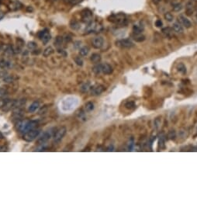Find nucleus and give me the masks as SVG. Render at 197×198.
Instances as JSON below:
<instances>
[{
    "mask_svg": "<svg viewBox=\"0 0 197 198\" xmlns=\"http://www.w3.org/2000/svg\"><path fill=\"white\" fill-rule=\"evenodd\" d=\"M15 110L13 112L12 116V121H14L16 123L17 121H21L23 117V111L21 108H18V109H14Z\"/></svg>",
    "mask_w": 197,
    "mask_h": 198,
    "instance_id": "f8f14e48",
    "label": "nucleus"
},
{
    "mask_svg": "<svg viewBox=\"0 0 197 198\" xmlns=\"http://www.w3.org/2000/svg\"><path fill=\"white\" fill-rule=\"evenodd\" d=\"M12 81V78L11 76H5L4 79V82H11Z\"/></svg>",
    "mask_w": 197,
    "mask_h": 198,
    "instance_id": "37998d69",
    "label": "nucleus"
},
{
    "mask_svg": "<svg viewBox=\"0 0 197 198\" xmlns=\"http://www.w3.org/2000/svg\"><path fill=\"white\" fill-rule=\"evenodd\" d=\"M196 20H197V12H196Z\"/></svg>",
    "mask_w": 197,
    "mask_h": 198,
    "instance_id": "49530a36",
    "label": "nucleus"
},
{
    "mask_svg": "<svg viewBox=\"0 0 197 198\" xmlns=\"http://www.w3.org/2000/svg\"><path fill=\"white\" fill-rule=\"evenodd\" d=\"M133 38L134 41H137V42H141V41H144L145 37L142 34H133Z\"/></svg>",
    "mask_w": 197,
    "mask_h": 198,
    "instance_id": "bb28decb",
    "label": "nucleus"
},
{
    "mask_svg": "<svg viewBox=\"0 0 197 198\" xmlns=\"http://www.w3.org/2000/svg\"><path fill=\"white\" fill-rule=\"evenodd\" d=\"M70 27L72 30H77L80 28V23L76 21V20H72L71 22Z\"/></svg>",
    "mask_w": 197,
    "mask_h": 198,
    "instance_id": "c756f323",
    "label": "nucleus"
},
{
    "mask_svg": "<svg viewBox=\"0 0 197 198\" xmlns=\"http://www.w3.org/2000/svg\"><path fill=\"white\" fill-rule=\"evenodd\" d=\"M75 61L78 66H82L83 65V60L82 58L79 57V56H77L76 58H75Z\"/></svg>",
    "mask_w": 197,
    "mask_h": 198,
    "instance_id": "c9c22d12",
    "label": "nucleus"
},
{
    "mask_svg": "<svg viewBox=\"0 0 197 198\" xmlns=\"http://www.w3.org/2000/svg\"><path fill=\"white\" fill-rule=\"evenodd\" d=\"M104 44V39L102 38V37L98 36L94 37L93 40V46L95 49H100L102 48V46Z\"/></svg>",
    "mask_w": 197,
    "mask_h": 198,
    "instance_id": "ddd939ff",
    "label": "nucleus"
},
{
    "mask_svg": "<svg viewBox=\"0 0 197 198\" xmlns=\"http://www.w3.org/2000/svg\"><path fill=\"white\" fill-rule=\"evenodd\" d=\"M38 37H39V38L41 40L42 42L44 44H47L49 41H51V35L50 34V33H49L47 30H44L43 31L40 32L39 34H38Z\"/></svg>",
    "mask_w": 197,
    "mask_h": 198,
    "instance_id": "1a4fd4ad",
    "label": "nucleus"
},
{
    "mask_svg": "<svg viewBox=\"0 0 197 198\" xmlns=\"http://www.w3.org/2000/svg\"><path fill=\"white\" fill-rule=\"evenodd\" d=\"M161 123V121L160 117H158V118H156L155 120H154V127H155L156 129H158V128H160Z\"/></svg>",
    "mask_w": 197,
    "mask_h": 198,
    "instance_id": "58836bf2",
    "label": "nucleus"
},
{
    "mask_svg": "<svg viewBox=\"0 0 197 198\" xmlns=\"http://www.w3.org/2000/svg\"><path fill=\"white\" fill-rule=\"evenodd\" d=\"M56 130H57L56 129L52 128V129H50L49 130L45 131V132H44L41 136H40V138L38 139L37 142L39 143L40 145H44V143H46L47 141L50 139V138L53 137L54 133L56 132Z\"/></svg>",
    "mask_w": 197,
    "mask_h": 198,
    "instance_id": "f03ea898",
    "label": "nucleus"
},
{
    "mask_svg": "<svg viewBox=\"0 0 197 198\" xmlns=\"http://www.w3.org/2000/svg\"><path fill=\"white\" fill-rule=\"evenodd\" d=\"M81 2H82V0H68V3H71V5H76Z\"/></svg>",
    "mask_w": 197,
    "mask_h": 198,
    "instance_id": "a19ab883",
    "label": "nucleus"
},
{
    "mask_svg": "<svg viewBox=\"0 0 197 198\" xmlns=\"http://www.w3.org/2000/svg\"><path fill=\"white\" fill-rule=\"evenodd\" d=\"M12 6L14 10H19V9H20V7L22 6V4H21L20 2H18V1H15V2H13Z\"/></svg>",
    "mask_w": 197,
    "mask_h": 198,
    "instance_id": "e433bc0d",
    "label": "nucleus"
},
{
    "mask_svg": "<svg viewBox=\"0 0 197 198\" xmlns=\"http://www.w3.org/2000/svg\"><path fill=\"white\" fill-rule=\"evenodd\" d=\"M9 92L4 88H0V99H5L8 97Z\"/></svg>",
    "mask_w": 197,
    "mask_h": 198,
    "instance_id": "c85d7f7f",
    "label": "nucleus"
},
{
    "mask_svg": "<svg viewBox=\"0 0 197 198\" xmlns=\"http://www.w3.org/2000/svg\"><path fill=\"white\" fill-rule=\"evenodd\" d=\"M125 107L128 110H133L136 107V105L133 101H128L125 103Z\"/></svg>",
    "mask_w": 197,
    "mask_h": 198,
    "instance_id": "7c9ffc66",
    "label": "nucleus"
},
{
    "mask_svg": "<svg viewBox=\"0 0 197 198\" xmlns=\"http://www.w3.org/2000/svg\"><path fill=\"white\" fill-rule=\"evenodd\" d=\"M168 137L170 138V139H175V132L174 131V130H172V131H170L169 132V134H168Z\"/></svg>",
    "mask_w": 197,
    "mask_h": 198,
    "instance_id": "79ce46f5",
    "label": "nucleus"
},
{
    "mask_svg": "<svg viewBox=\"0 0 197 198\" xmlns=\"http://www.w3.org/2000/svg\"><path fill=\"white\" fill-rule=\"evenodd\" d=\"M183 6L181 3H175V5H173L172 9L175 12H179V11L183 10Z\"/></svg>",
    "mask_w": 197,
    "mask_h": 198,
    "instance_id": "473e14b6",
    "label": "nucleus"
},
{
    "mask_svg": "<svg viewBox=\"0 0 197 198\" xmlns=\"http://www.w3.org/2000/svg\"><path fill=\"white\" fill-rule=\"evenodd\" d=\"M77 116H78V117L79 118V120H82V119H84V121H85V112L83 111V110H82L78 112V114H77Z\"/></svg>",
    "mask_w": 197,
    "mask_h": 198,
    "instance_id": "4c0bfd02",
    "label": "nucleus"
},
{
    "mask_svg": "<svg viewBox=\"0 0 197 198\" xmlns=\"http://www.w3.org/2000/svg\"><path fill=\"white\" fill-rule=\"evenodd\" d=\"M110 20L113 23H115L119 25H125L127 22V19L125 17V15L121 14V13L113 15L111 17V19H110Z\"/></svg>",
    "mask_w": 197,
    "mask_h": 198,
    "instance_id": "39448f33",
    "label": "nucleus"
},
{
    "mask_svg": "<svg viewBox=\"0 0 197 198\" xmlns=\"http://www.w3.org/2000/svg\"><path fill=\"white\" fill-rule=\"evenodd\" d=\"M102 72L105 75H110L113 73V68L111 65L108 63H103L102 64Z\"/></svg>",
    "mask_w": 197,
    "mask_h": 198,
    "instance_id": "4468645a",
    "label": "nucleus"
},
{
    "mask_svg": "<svg viewBox=\"0 0 197 198\" xmlns=\"http://www.w3.org/2000/svg\"><path fill=\"white\" fill-rule=\"evenodd\" d=\"M40 130L39 129H37V128H34V129H32V130L27 131L25 134H23V139H24L26 141H34L35 138L38 137V135H40Z\"/></svg>",
    "mask_w": 197,
    "mask_h": 198,
    "instance_id": "7ed1b4c3",
    "label": "nucleus"
},
{
    "mask_svg": "<svg viewBox=\"0 0 197 198\" xmlns=\"http://www.w3.org/2000/svg\"><path fill=\"white\" fill-rule=\"evenodd\" d=\"M178 23H180L182 26L185 27V28H190L192 27V23L189 21V19H188L187 17H185L184 15H179L178 17Z\"/></svg>",
    "mask_w": 197,
    "mask_h": 198,
    "instance_id": "9b49d317",
    "label": "nucleus"
},
{
    "mask_svg": "<svg viewBox=\"0 0 197 198\" xmlns=\"http://www.w3.org/2000/svg\"><path fill=\"white\" fill-rule=\"evenodd\" d=\"M177 70L178 72L183 75H185L186 72H187V70H186V67L185 65L183 64V63H179L178 65H177Z\"/></svg>",
    "mask_w": 197,
    "mask_h": 198,
    "instance_id": "412c9836",
    "label": "nucleus"
},
{
    "mask_svg": "<svg viewBox=\"0 0 197 198\" xmlns=\"http://www.w3.org/2000/svg\"><path fill=\"white\" fill-rule=\"evenodd\" d=\"M89 47H82V48H80V50H79V55H80L81 57H85V56H87L88 55H89Z\"/></svg>",
    "mask_w": 197,
    "mask_h": 198,
    "instance_id": "b1692460",
    "label": "nucleus"
},
{
    "mask_svg": "<svg viewBox=\"0 0 197 198\" xmlns=\"http://www.w3.org/2000/svg\"><path fill=\"white\" fill-rule=\"evenodd\" d=\"M40 107V103L39 102L37 101H35L33 103L30 105V106H29V109H28V110H29V112H30V113H34V112L37 111V110Z\"/></svg>",
    "mask_w": 197,
    "mask_h": 198,
    "instance_id": "aec40b11",
    "label": "nucleus"
},
{
    "mask_svg": "<svg viewBox=\"0 0 197 198\" xmlns=\"http://www.w3.org/2000/svg\"><path fill=\"white\" fill-rule=\"evenodd\" d=\"M3 135L0 132V139H3Z\"/></svg>",
    "mask_w": 197,
    "mask_h": 198,
    "instance_id": "a18cd8bd",
    "label": "nucleus"
},
{
    "mask_svg": "<svg viewBox=\"0 0 197 198\" xmlns=\"http://www.w3.org/2000/svg\"><path fill=\"white\" fill-rule=\"evenodd\" d=\"M155 26L157 27H161L163 26V23H162V21L161 19H158L155 22Z\"/></svg>",
    "mask_w": 197,
    "mask_h": 198,
    "instance_id": "ea45409f",
    "label": "nucleus"
},
{
    "mask_svg": "<svg viewBox=\"0 0 197 198\" xmlns=\"http://www.w3.org/2000/svg\"><path fill=\"white\" fill-rule=\"evenodd\" d=\"M37 122L34 121H25V120H21V121H17L16 123V129L17 131L20 133L25 134L27 131L34 129L37 128Z\"/></svg>",
    "mask_w": 197,
    "mask_h": 198,
    "instance_id": "f257e3e1",
    "label": "nucleus"
},
{
    "mask_svg": "<svg viewBox=\"0 0 197 198\" xmlns=\"http://www.w3.org/2000/svg\"><path fill=\"white\" fill-rule=\"evenodd\" d=\"M162 33L167 37H172L173 35V30L172 29H171L170 27H165V28H163L162 29Z\"/></svg>",
    "mask_w": 197,
    "mask_h": 198,
    "instance_id": "5701e85b",
    "label": "nucleus"
},
{
    "mask_svg": "<svg viewBox=\"0 0 197 198\" xmlns=\"http://www.w3.org/2000/svg\"><path fill=\"white\" fill-rule=\"evenodd\" d=\"M164 17H165V19L168 22H172L173 19H174V17H173V15L169 12H165V15H164Z\"/></svg>",
    "mask_w": 197,
    "mask_h": 198,
    "instance_id": "2f4dec72",
    "label": "nucleus"
},
{
    "mask_svg": "<svg viewBox=\"0 0 197 198\" xmlns=\"http://www.w3.org/2000/svg\"><path fill=\"white\" fill-rule=\"evenodd\" d=\"M63 40H64L63 37L57 36L55 40H54V46L57 47V48H60V47H61L62 43H63Z\"/></svg>",
    "mask_w": 197,
    "mask_h": 198,
    "instance_id": "4be33fe9",
    "label": "nucleus"
},
{
    "mask_svg": "<svg viewBox=\"0 0 197 198\" xmlns=\"http://www.w3.org/2000/svg\"><path fill=\"white\" fill-rule=\"evenodd\" d=\"M90 90L92 95H93V96H99V95L102 94V92H104L105 87L102 85L97 84L93 86V87H91Z\"/></svg>",
    "mask_w": 197,
    "mask_h": 198,
    "instance_id": "9d476101",
    "label": "nucleus"
},
{
    "mask_svg": "<svg viewBox=\"0 0 197 198\" xmlns=\"http://www.w3.org/2000/svg\"><path fill=\"white\" fill-rule=\"evenodd\" d=\"M54 52V50L53 48L51 46H49L44 50V51H43V55H44V57L47 58V57L51 56Z\"/></svg>",
    "mask_w": 197,
    "mask_h": 198,
    "instance_id": "6ab92c4d",
    "label": "nucleus"
},
{
    "mask_svg": "<svg viewBox=\"0 0 197 198\" xmlns=\"http://www.w3.org/2000/svg\"><path fill=\"white\" fill-rule=\"evenodd\" d=\"M90 60L93 63H94V64H98V63H100V61H101V55L97 53L93 54V55H91Z\"/></svg>",
    "mask_w": 197,
    "mask_h": 198,
    "instance_id": "a211bd4d",
    "label": "nucleus"
},
{
    "mask_svg": "<svg viewBox=\"0 0 197 198\" xmlns=\"http://www.w3.org/2000/svg\"><path fill=\"white\" fill-rule=\"evenodd\" d=\"M117 46L122 48H131L134 46V43H133V41L130 39H121L119 40L116 42Z\"/></svg>",
    "mask_w": 197,
    "mask_h": 198,
    "instance_id": "0eeeda50",
    "label": "nucleus"
},
{
    "mask_svg": "<svg viewBox=\"0 0 197 198\" xmlns=\"http://www.w3.org/2000/svg\"><path fill=\"white\" fill-rule=\"evenodd\" d=\"M143 30H144V26L141 23H137L134 25V27H133L134 34H142Z\"/></svg>",
    "mask_w": 197,
    "mask_h": 198,
    "instance_id": "dca6fc26",
    "label": "nucleus"
},
{
    "mask_svg": "<svg viewBox=\"0 0 197 198\" xmlns=\"http://www.w3.org/2000/svg\"><path fill=\"white\" fill-rule=\"evenodd\" d=\"M194 11V3L192 1H189L185 5V12L188 16H191Z\"/></svg>",
    "mask_w": 197,
    "mask_h": 198,
    "instance_id": "2eb2a0df",
    "label": "nucleus"
},
{
    "mask_svg": "<svg viewBox=\"0 0 197 198\" xmlns=\"http://www.w3.org/2000/svg\"><path fill=\"white\" fill-rule=\"evenodd\" d=\"M82 19L85 23L89 24V23L93 21V12L89 10H84L82 12Z\"/></svg>",
    "mask_w": 197,
    "mask_h": 198,
    "instance_id": "6e6552de",
    "label": "nucleus"
},
{
    "mask_svg": "<svg viewBox=\"0 0 197 198\" xmlns=\"http://www.w3.org/2000/svg\"><path fill=\"white\" fill-rule=\"evenodd\" d=\"M90 83L89 82H85V83H83L82 86H81L80 87V91L82 92H88L89 90H90Z\"/></svg>",
    "mask_w": 197,
    "mask_h": 198,
    "instance_id": "393cba45",
    "label": "nucleus"
},
{
    "mask_svg": "<svg viewBox=\"0 0 197 198\" xmlns=\"http://www.w3.org/2000/svg\"><path fill=\"white\" fill-rule=\"evenodd\" d=\"M102 30L101 25L98 24L95 22H91L89 24H87V27L85 29V31L87 33H99Z\"/></svg>",
    "mask_w": 197,
    "mask_h": 198,
    "instance_id": "423d86ee",
    "label": "nucleus"
},
{
    "mask_svg": "<svg viewBox=\"0 0 197 198\" xmlns=\"http://www.w3.org/2000/svg\"><path fill=\"white\" fill-rule=\"evenodd\" d=\"M37 43H35V42H34V41H30V42H29L28 44H27V48H28V49L32 50V51H34L35 49L37 48Z\"/></svg>",
    "mask_w": 197,
    "mask_h": 198,
    "instance_id": "72a5a7b5",
    "label": "nucleus"
},
{
    "mask_svg": "<svg viewBox=\"0 0 197 198\" xmlns=\"http://www.w3.org/2000/svg\"><path fill=\"white\" fill-rule=\"evenodd\" d=\"M172 30L175 33L177 34H183L184 30H183V26L178 23V22H176V23H174L172 25Z\"/></svg>",
    "mask_w": 197,
    "mask_h": 198,
    "instance_id": "f3484780",
    "label": "nucleus"
},
{
    "mask_svg": "<svg viewBox=\"0 0 197 198\" xmlns=\"http://www.w3.org/2000/svg\"><path fill=\"white\" fill-rule=\"evenodd\" d=\"M161 0H153V3H155V4H158L159 3H161Z\"/></svg>",
    "mask_w": 197,
    "mask_h": 198,
    "instance_id": "c03bdc74",
    "label": "nucleus"
},
{
    "mask_svg": "<svg viewBox=\"0 0 197 198\" xmlns=\"http://www.w3.org/2000/svg\"><path fill=\"white\" fill-rule=\"evenodd\" d=\"M67 132V129L65 127H61V128H59L58 130H56V132L54 135V143H59L62 140V138L65 137Z\"/></svg>",
    "mask_w": 197,
    "mask_h": 198,
    "instance_id": "20e7f679",
    "label": "nucleus"
},
{
    "mask_svg": "<svg viewBox=\"0 0 197 198\" xmlns=\"http://www.w3.org/2000/svg\"><path fill=\"white\" fill-rule=\"evenodd\" d=\"M94 110V104L92 102H88L85 105V111L91 112Z\"/></svg>",
    "mask_w": 197,
    "mask_h": 198,
    "instance_id": "cd10ccee",
    "label": "nucleus"
},
{
    "mask_svg": "<svg viewBox=\"0 0 197 198\" xmlns=\"http://www.w3.org/2000/svg\"><path fill=\"white\" fill-rule=\"evenodd\" d=\"M165 137L163 135H161L160 137V138H159V147L161 148H165Z\"/></svg>",
    "mask_w": 197,
    "mask_h": 198,
    "instance_id": "f704fd0d",
    "label": "nucleus"
},
{
    "mask_svg": "<svg viewBox=\"0 0 197 198\" xmlns=\"http://www.w3.org/2000/svg\"><path fill=\"white\" fill-rule=\"evenodd\" d=\"M93 72L95 75H99L102 72V64H100V63L96 64L93 68Z\"/></svg>",
    "mask_w": 197,
    "mask_h": 198,
    "instance_id": "a878e982",
    "label": "nucleus"
}]
</instances>
